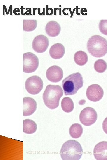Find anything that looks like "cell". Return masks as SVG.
<instances>
[{
  "instance_id": "6da1fadb",
  "label": "cell",
  "mask_w": 107,
  "mask_h": 160,
  "mask_svg": "<svg viewBox=\"0 0 107 160\" xmlns=\"http://www.w3.org/2000/svg\"><path fill=\"white\" fill-rule=\"evenodd\" d=\"M63 94V91L60 86L48 85L43 95L44 104L50 109L56 108L59 105L60 100Z\"/></svg>"
},
{
  "instance_id": "7a4b0ae2",
  "label": "cell",
  "mask_w": 107,
  "mask_h": 160,
  "mask_svg": "<svg viewBox=\"0 0 107 160\" xmlns=\"http://www.w3.org/2000/svg\"><path fill=\"white\" fill-rule=\"evenodd\" d=\"M83 149L81 145L74 140H69L62 145L60 155L63 160H78L83 154Z\"/></svg>"
},
{
  "instance_id": "3957f363",
  "label": "cell",
  "mask_w": 107,
  "mask_h": 160,
  "mask_svg": "<svg viewBox=\"0 0 107 160\" xmlns=\"http://www.w3.org/2000/svg\"><path fill=\"white\" fill-rule=\"evenodd\" d=\"M87 48L92 56L96 57H102L107 53V41L99 35H94L88 40Z\"/></svg>"
},
{
  "instance_id": "277c9868",
  "label": "cell",
  "mask_w": 107,
  "mask_h": 160,
  "mask_svg": "<svg viewBox=\"0 0 107 160\" xmlns=\"http://www.w3.org/2000/svg\"><path fill=\"white\" fill-rule=\"evenodd\" d=\"M83 85V77L81 74L77 72L73 73L65 78L62 81V86L65 95H73Z\"/></svg>"
},
{
  "instance_id": "5b68a950",
  "label": "cell",
  "mask_w": 107,
  "mask_h": 160,
  "mask_svg": "<svg viewBox=\"0 0 107 160\" xmlns=\"http://www.w3.org/2000/svg\"><path fill=\"white\" fill-rule=\"evenodd\" d=\"M39 64V59L34 54L27 52L23 54V72L31 73L37 68Z\"/></svg>"
},
{
  "instance_id": "8992f818",
  "label": "cell",
  "mask_w": 107,
  "mask_h": 160,
  "mask_svg": "<svg viewBox=\"0 0 107 160\" xmlns=\"http://www.w3.org/2000/svg\"><path fill=\"white\" fill-rule=\"evenodd\" d=\"M43 82L42 79L37 76H33L26 81L25 88L27 91L32 95H36L42 90Z\"/></svg>"
},
{
  "instance_id": "52a82bcc",
  "label": "cell",
  "mask_w": 107,
  "mask_h": 160,
  "mask_svg": "<svg viewBox=\"0 0 107 160\" xmlns=\"http://www.w3.org/2000/svg\"><path fill=\"white\" fill-rule=\"evenodd\" d=\"M79 120L81 123L86 126H89L96 121L97 114L92 108L87 107L82 110L79 115Z\"/></svg>"
},
{
  "instance_id": "ba28073f",
  "label": "cell",
  "mask_w": 107,
  "mask_h": 160,
  "mask_svg": "<svg viewBox=\"0 0 107 160\" xmlns=\"http://www.w3.org/2000/svg\"><path fill=\"white\" fill-rule=\"evenodd\" d=\"M49 45L48 39L43 35H39L36 36L32 43L33 49L38 53H42L45 52Z\"/></svg>"
},
{
  "instance_id": "9c48e42d",
  "label": "cell",
  "mask_w": 107,
  "mask_h": 160,
  "mask_svg": "<svg viewBox=\"0 0 107 160\" xmlns=\"http://www.w3.org/2000/svg\"><path fill=\"white\" fill-rule=\"evenodd\" d=\"M86 94L88 100L93 102H97L102 98L104 92L102 88L99 85L95 84L88 87Z\"/></svg>"
},
{
  "instance_id": "30bf717a",
  "label": "cell",
  "mask_w": 107,
  "mask_h": 160,
  "mask_svg": "<svg viewBox=\"0 0 107 160\" xmlns=\"http://www.w3.org/2000/svg\"><path fill=\"white\" fill-rule=\"evenodd\" d=\"M48 79L52 82H58L63 77V73L62 69L56 65H53L49 67L46 73Z\"/></svg>"
},
{
  "instance_id": "8fae6325",
  "label": "cell",
  "mask_w": 107,
  "mask_h": 160,
  "mask_svg": "<svg viewBox=\"0 0 107 160\" xmlns=\"http://www.w3.org/2000/svg\"><path fill=\"white\" fill-rule=\"evenodd\" d=\"M93 153L96 160H107V142L102 141L97 144Z\"/></svg>"
},
{
  "instance_id": "7c38bea8",
  "label": "cell",
  "mask_w": 107,
  "mask_h": 160,
  "mask_svg": "<svg viewBox=\"0 0 107 160\" xmlns=\"http://www.w3.org/2000/svg\"><path fill=\"white\" fill-rule=\"evenodd\" d=\"M23 116H30L36 111L37 107V103L35 100L31 97H24L23 98Z\"/></svg>"
},
{
  "instance_id": "4fadbf2b",
  "label": "cell",
  "mask_w": 107,
  "mask_h": 160,
  "mask_svg": "<svg viewBox=\"0 0 107 160\" xmlns=\"http://www.w3.org/2000/svg\"><path fill=\"white\" fill-rule=\"evenodd\" d=\"M45 30L46 34L49 36L55 37L58 36L60 33L61 27L57 22L51 20L49 21L46 24Z\"/></svg>"
},
{
  "instance_id": "5bb4252c",
  "label": "cell",
  "mask_w": 107,
  "mask_h": 160,
  "mask_svg": "<svg viewBox=\"0 0 107 160\" xmlns=\"http://www.w3.org/2000/svg\"><path fill=\"white\" fill-rule=\"evenodd\" d=\"M65 52V49L61 43H57L52 45L49 49V54L50 56L55 59L62 58Z\"/></svg>"
},
{
  "instance_id": "9a60e30c",
  "label": "cell",
  "mask_w": 107,
  "mask_h": 160,
  "mask_svg": "<svg viewBox=\"0 0 107 160\" xmlns=\"http://www.w3.org/2000/svg\"><path fill=\"white\" fill-rule=\"evenodd\" d=\"M37 129L36 123L32 120L26 119L23 120V132L27 134L34 133Z\"/></svg>"
},
{
  "instance_id": "2e32d148",
  "label": "cell",
  "mask_w": 107,
  "mask_h": 160,
  "mask_svg": "<svg viewBox=\"0 0 107 160\" xmlns=\"http://www.w3.org/2000/svg\"><path fill=\"white\" fill-rule=\"evenodd\" d=\"M74 58L76 64L80 66H83L87 62L88 57L85 52L80 50L74 54Z\"/></svg>"
},
{
  "instance_id": "e0dca14e",
  "label": "cell",
  "mask_w": 107,
  "mask_h": 160,
  "mask_svg": "<svg viewBox=\"0 0 107 160\" xmlns=\"http://www.w3.org/2000/svg\"><path fill=\"white\" fill-rule=\"evenodd\" d=\"M83 132V129L81 125L78 123L72 124L69 129V133L70 136L74 138L80 137Z\"/></svg>"
},
{
  "instance_id": "ac0fdd59",
  "label": "cell",
  "mask_w": 107,
  "mask_h": 160,
  "mask_svg": "<svg viewBox=\"0 0 107 160\" xmlns=\"http://www.w3.org/2000/svg\"><path fill=\"white\" fill-rule=\"evenodd\" d=\"M61 106L62 110L64 112L69 113L73 110L74 104L73 101L70 98L66 97L62 99Z\"/></svg>"
},
{
  "instance_id": "d6986e66",
  "label": "cell",
  "mask_w": 107,
  "mask_h": 160,
  "mask_svg": "<svg viewBox=\"0 0 107 160\" xmlns=\"http://www.w3.org/2000/svg\"><path fill=\"white\" fill-rule=\"evenodd\" d=\"M37 25L36 20H23V31L30 32L34 30Z\"/></svg>"
},
{
  "instance_id": "ffe728a7",
  "label": "cell",
  "mask_w": 107,
  "mask_h": 160,
  "mask_svg": "<svg viewBox=\"0 0 107 160\" xmlns=\"http://www.w3.org/2000/svg\"><path fill=\"white\" fill-rule=\"evenodd\" d=\"M94 66L95 70L97 72L102 73L105 72L106 69L107 64L103 60L99 59L95 61Z\"/></svg>"
},
{
  "instance_id": "44dd1931",
  "label": "cell",
  "mask_w": 107,
  "mask_h": 160,
  "mask_svg": "<svg viewBox=\"0 0 107 160\" xmlns=\"http://www.w3.org/2000/svg\"><path fill=\"white\" fill-rule=\"evenodd\" d=\"M100 32L103 34L107 35V20H101L99 24Z\"/></svg>"
},
{
  "instance_id": "7402d4cb",
  "label": "cell",
  "mask_w": 107,
  "mask_h": 160,
  "mask_svg": "<svg viewBox=\"0 0 107 160\" xmlns=\"http://www.w3.org/2000/svg\"><path fill=\"white\" fill-rule=\"evenodd\" d=\"M102 127L104 132L107 134V117L105 119L103 122Z\"/></svg>"
},
{
  "instance_id": "603a6c76",
  "label": "cell",
  "mask_w": 107,
  "mask_h": 160,
  "mask_svg": "<svg viewBox=\"0 0 107 160\" xmlns=\"http://www.w3.org/2000/svg\"><path fill=\"white\" fill-rule=\"evenodd\" d=\"M20 10L18 8H15L13 10V13L14 14L16 15H18L17 14L16 12H19Z\"/></svg>"
},
{
  "instance_id": "cb8c5ba5",
  "label": "cell",
  "mask_w": 107,
  "mask_h": 160,
  "mask_svg": "<svg viewBox=\"0 0 107 160\" xmlns=\"http://www.w3.org/2000/svg\"><path fill=\"white\" fill-rule=\"evenodd\" d=\"M21 9V14L23 15H25V14H23V9H25L24 8H23V6H21V8H20Z\"/></svg>"
},
{
  "instance_id": "d4e9b609",
  "label": "cell",
  "mask_w": 107,
  "mask_h": 160,
  "mask_svg": "<svg viewBox=\"0 0 107 160\" xmlns=\"http://www.w3.org/2000/svg\"><path fill=\"white\" fill-rule=\"evenodd\" d=\"M37 9V8H35V9H34V8H33V15H35V11L36 9Z\"/></svg>"
}]
</instances>
